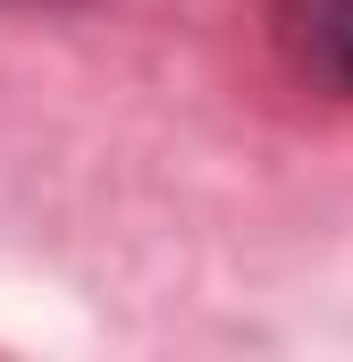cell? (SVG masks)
Listing matches in <instances>:
<instances>
[{
    "label": "cell",
    "mask_w": 353,
    "mask_h": 362,
    "mask_svg": "<svg viewBox=\"0 0 353 362\" xmlns=\"http://www.w3.org/2000/svg\"><path fill=\"white\" fill-rule=\"evenodd\" d=\"M269 34L294 59V76L353 101V0H269Z\"/></svg>",
    "instance_id": "obj_1"
}]
</instances>
